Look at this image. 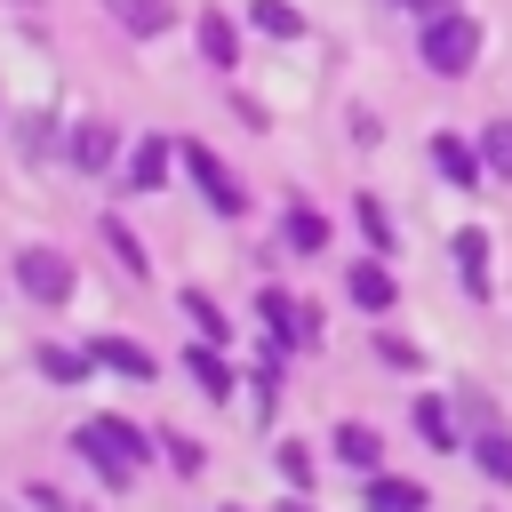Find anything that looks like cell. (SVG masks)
<instances>
[{
  "label": "cell",
  "instance_id": "1",
  "mask_svg": "<svg viewBox=\"0 0 512 512\" xmlns=\"http://www.w3.org/2000/svg\"><path fill=\"white\" fill-rule=\"evenodd\" d=\"M72 448H80L112 488H128V480H136V464H144V432H136L128 416H88V424L72 432Z\"/></svg>",
  "mask_w": 512,
  "mask_h": 512
},
{
  "label": "cell",
  "instance_id": "2",
  "mask_svg": "<svg viewBox=\"0 0 512 512\" xmlns=\"http://www.w3.org/2000/svg\"><path fill=\"white\" fill-rule=\"evenodd\" d=\"M472 56H480V24L472 16H456V8H440V16H424V64L432 72H472Z\"/></svg>",
  "mask_w": 512,
  "mask_h": 512
},
{
  "label": "cell",
  "instance_id": "3",
  "mask_svg": "<svg viewBox=\"0 0 512 512\" xmlns=\"http://www.w3.org/2000/svg\"><path fill=\"white\" fill-rule=\"evenodd\" d=\"M176 160H184V176L200 184V200H208L216 216H240V208H248V192L232 184V168H224V160H216L208 144H176Z\"/></svg>",
  "mask_w": 512,
  "mask_h": 512
},
{
  "label": "cell",
  "instance_id": "4",
  "mask_svg": "<svg viewBox=\"0 0 512 512\" xmlns=\"http://www.w3.org/2000/svg\"><path fill=\"white\" fill-rule=\"evenodd\" d=\"M16 288H24L32 304H64V296H72V264H64L56 248H24V256H16Z\"/></svg>",
  "mask_w": 512,
  "mask_h": 512
},
{
  "label": "cell",
  "instance_id": "5",
  "mask_svg": "<svg viewBox=\"0 0 512 512\" xmlns=\"http://www.w3.org/2000/svg\"><path fill=\"white\" fill-rule=\"evenodd\" d=\"M256 312L272 320V336H280V344H320V312H304V304H288L280 288H264V296H256Z\"/></svg>",
  "mask_w": 512,
  "mask_h": 512
},
{
  "label": "cell",
  "instance_id": "6",
  "mask_svg": "<svg viewBox=\"0 0 512 512\" xmlns=\"http://www.w3.org/2000/svg\"><path fill=\"white\" fill-rule=\"evenodd\" d=\"M432 168H440L456 192H472V184H480V152H472L464 136H432Z\"/></svg>",
  "mask_w": 512,
  "mask_h": 512
},
{
  "label": "cell",
  "instance_id": "7",
  "mask_svg": "<svg viewBox=\"0 0 512 512\" xmlns=\"http://www.w3.org/2000/svg\"><path fill=\"white\" fill-rule=\"evenodd\" d=\"M368 512H424V488L400 480V472H376L368 480Z\"/></svg>",
  "mask_w": 512,
  "mask_h": 512
},
{
  "label": "cell",
  "instance_id": "8",
  "mask_svg": "<svg viewBox=\"0 0 512 512\" xmlns=\"http://www.w3.org/2000/svg\"><path fill=\"white\" fill-rule=\"evenodd\" d=\"M112 152H120V136H112L104 120H80V128H72V168H104Z\"/></svg>",
  "mask_w": 512,
  "mask_h": 512
},
{
  "label": "cell",
  "instance_id": "9",
  "mask_svg": "<svg viewBox=\"0 0 512 512\" xmlns=\"http://www.w3.org/2000/svg\"><path fill=\"white\" fill-rule=\"evenodd\" d=\"M392 296H400V288H392L384 264H352V304H360V312H392Z\"/></svg>",
  "mask_w": 512,
  "mask_h": 512
},
{
  "label": "cell",
  "instance_id": "10",
  "mask_svg": "<svg viewBox=\"0 0 512 512\" xmlns=\"http://www.w3.org/2000/svg\"><path fill=\"white\" fill-rule=\"evenodd\" d=\"M192 32H200V56H208V64H240V40H232V24H224L216 8H200Z\"/></svg>",
  "mask_w": 512,
  "mask_h": 512
},
{
  "label": "cell",
  "instance_id": "11",
  "mask_svg": "<svg viewBox=\"0 0 512 512\" xmlns=\"http://www.w3.org/2000/svg\"><path fill=\"white\" fill-rule=\"evenodd\" d=\"M456 272L472 296H488V232H456Z\"/></svg>",
  "mask_w": 512,
  "mask_h": 512
},
{
  "label": "cell",
  "instance_id": "12",
  "mask_svg": "<svg viewBox=\"0 0 512 512\" xmlns=\"http://www.w3.org/2000/svg\"><path fill=\"white\" fill-rule=\"evenodd\" d=\"M160 176H168V144H160V136H144V144H136V160H128V184H136V192H160Z\"/></svg>",
  "mask_w": 512,
  "mask_h": 512
},
{
  "label": "cell",
  "instance_id": "13",
  "mask_svg": "<svg viewBox=\"0 0 512 512\" xmlns=\"http://www.w3.org/2000/svg\"><path fill=\"white\" fill-rule=\"evenodd\" d=\"M96 360H104V368H120V376H136V384L152 376V352H144V344H128V336H104V344H96Z\"/></svg>",
  "mask_w": 512,
  "mask_h": 512
},
{
  "label": "cell",
  "instance_id": "14",
  "mask_svg": "<svg viewBox=\"0 0 512 512\" xmlns=\"http://www.w3.org/2000/svg\"><path fill=\"white\" fill-rule=\"evenodd\" d=\"M184 376L208 392V400H224L232 392V376H224V360H216V344H200V352H184Z\"/></svg>",
  "mask_w": 512,
  "mask_h": 512
},
{
  "label": "cell",
  "instance_id": "15",
  "mask_svg": "<svg viewBox=\"0 0 512 512\" xmlns=\"http://www.w3.org/2000/svg\"><path fill=\"white\" fill-rule=\"evenodd\" d=\"M336 456L360 464V472H376V464H384V440H376L368 424H344V432H336Z\"/></svg>",
  "mask_w": 512,
  "mask_h": 512
},
{
  "label": "cell",
  "instance_id": "16",
  "mask_svg": "<svg viewBox=\"0 0 512 512\" xmlns=\"http://www.w3.org/2000/svg\"><path fill=\"white\" fill-rule=\"evenodd\" d=\"M112 16H120L128 32H168V24H176L168 0H112Z\"/></svg>",
  "mask_w": 512,
  "mask_h": 512
},
{
  "label": "cell",
  "instance_id": "17",
  "mask_svg": "<svg viewBox=\"0 0 512 512\" xmlns=\"http://www.w3.org/2000/svg\"><path fill=\"white\" fill-rule=\"evenodd\" d=\"M288 248H296V256H320V248H328V216L288 208Z\"/></svg>",
  "mask_w": 512,
  "mask_h": 512
},
{
  "label": "cell",
  "instance_id": "18",
  "mask_svg": "<svg viewBox=\"0 0 512 512\" xmlns=\"http://www.w3.org/2000/svg\"><path fill=\"white\" fill-rule=\"evenodd\" d=\"M184 320L200 328V344H224V328H232V320L216 312V296H200V288H184Z\"/></svg>",
  "mask_w": 512,
  "mask_h": 512
},
{
  "label": "cell",
  "instance_id": "19",
  "mask_svg": "<svg viewBox=\"0 0 512 512\" xmlns=\"http://www.w3.org/2000/svg\"><path fill=\"white\" fill-rule=\"evenodd\" d=\"M248 16H256V32H272V40H296V32H304V16H296L288 0H256Z\"/></svg>",
  "mask_w": 512,
  "mask_h": 512
},
{
  "label": "cell",
  "instance_id": "20",
  "mask_svg": "<svg viewBox=\"0 0 512 512\" xmlns=\"http://www.w3.org/2000/svg\"><path fill=\"white\" fill-rule=\"evenodd\" d=\"M416 432H424L432 448H456V416H448L440 400H416Z\"/></svg>",
  "mask_w": 512,
  "mask_h": 512
},
{
  "label": "cell",
  "instance_id": "21",
  "mask_svg": "<svg viewBox=\"0 0 512 512\" xmlns=\"http://www.w3.org/2000/svg\"><path fill=\"white\" fill-rule=\"evenodd\" d=\"M480 160H488L496 176H512V120H488V128H480Z\"/></svg>",
  "mask_w": 512,
  "mask_h": 512
},
{
  "label": "cell",
  "instance_id": "22",
  "mask_svg": "<svg viewBox=\"0 0 512 512\" xmlns=\"http://www.w3.org/2000/svg\"><path fill=\"white\" fill-rule=\"evenodd\" d=\"M360 232H368V248H376V256L392 248V216H384V200H376V192H360Z\"/></svg>",
  "mask_w": 512,
  "mask_h": 512
},
{
  "label": "cell",
  "instance_id": "23",
  "mask_svg": "<svg viewBox=\"0 0 512 512\" xmlns=\"http://www.w3.org/2000/svg\"><path fill=\"white\" fill-rule=\"evenodd\" d=\"M104 240H112V256H120V272H128V280H144V248L128 240V224H104Z\"/></svg>",
  "mask_w": 512,
  "mask_h": 512
},
{
  "label": "cell",
  "instance_id": "24",
  "mask_svg": "<svg viewBox=\"0 0 512 512\" xmlns=\"http://www.w3.org/2000/svg\"><path fill=\"white\" fill-rule=\"evenodd\" d=\"M40 368H48L56 384H80V376H88V360H80V352H64V344H48V352H40Z\"/></svg>",
  "mask_w": 512,
  "mask_h": 512
},
{
  "label": "cell",
  "instance_id": "25",
  "mask_svg": "<svg viewBox=\"0 0 512 512\" xmlns=\"http://www.w3.org/2000/svg\"><path fill=\"white\" fill-rule=\"evenodd\" d=\"M480 472H488V480H512V440H504V432L480 440Z\"/></svg>",
  "mask_w": 512,
  "mask_h": 512
},
{
  "label": "cell",
  "instance_id": "26",
  "mask_svg": "<svg viewBox=\"0 0 512 512\" xmlns=\"http://www.w3.org/2000/svg\"><path fill=\"white\" fill-rule=\"evenodd\" d=\"M160 448H168V464H176V472H200V448H192V440H184V432H168V440H160Z\"/></svg>",
  "mask_w": 512,
  "mask_h": 512
},
{
  "label": "cell",
  "instance_id": "27",
  "mask_svg": "<svg viewBox=\"0 0 512 512\" xmlns=\"http://www.w3.org/2000/svg\"><path fill=\"white\" fill-rule=\"evenodd\" d=\"M400 8H416V16H440V8H448V0H400Z\"/></svg>",
  "mask_w": 512,
  "mask_h": 512
},
{
  "label": "cell",
  "instance_id": "28",
  "mask_svg": "<svg viewBox=\"0 0 512 512\" xmlns=\"http://www.w3.org/2000/svg\"><path fill=\"white\" fill-rule=\"evenodd\" d=\"M280 512H304V504H280Z\"/></svg>",
  "mask_w": 512,
  "mask_h": 512
}]
</instances>
